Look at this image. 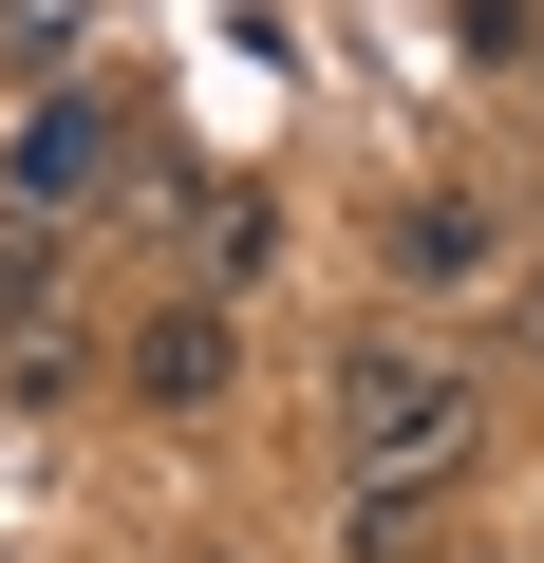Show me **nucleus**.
I'll list each match as a JSON object with an SVG mask.
<instances>
[{"mask_svg": "<svg viewBox=\"0 0 544 563\" xmlns=\"http://www.w3.org/2000/svg\"><path fill=\"white\" fill-rule=\"evenodd\" d=\"M525 339H544V282H525Z\"/></svg>", "mask_w": 544, "mask_h": 563, "instance_id": "obj_7", "label": "nucleus"}, {"mask_svg": "<svg viewBox=\"0 0 544 563\" xmlns=\"http://www.w3.org/2000/svg\"><path fill=\"white\" fill-rule=\"evenodd\" d=\"M525 76H544V38H525Z\"/></svg>", "mask_w": 544, "mask_h": 563, "instance_id": "obj_8", "label": "nucleus"}, {"mask_svg": "<svg viewBox=\"0 0 544 563\" xmlns=\"http://www.w3.org/2000/svg\"><path fill=\"white\" fill-rule=\"evenodd\" d=\"M113 188H132L113 113H95V95H38V113H20V151H0V207H38V225H76V207H113Z\"/></svg>", "mask_w": 544, "mask_h": 563, "instance_id": "obj_2", "label": "nucleus"}, {"mask_svg": "<svg viewBox=\"0 0 544 563\" xmlns=\"http://www.w3.org/2000/svg\"><path fill=\"white\" fill-rule=\"evenodd\" d=\"M225 376H244V320H225V301H151V320H132V395H151V413H207Z\"/></svg>", "mask_w": 544, "mask_h": 563, "instance_id": "obj_3", "label": "nucleus"}, {"mask_svg": "<svg viewBox=\"0 0 544 563\" xmlns=\"http://www.w3.org/2000/svg\"><path fill=\"white\" fill-rule=\"evenodd\" d=\"M320 413H338L357 470H432V488H451V451H469V376L413 357V339H357V357L320 376Z\"/></svg>", "mask_w": 544, "mask_h": 563, "instance_id": "obj_1", "label": "nucleus"}, {"mask_svg": "<svg viewBox=\"0 0 544 563\" xmlns=\"http://www.w3.org/2000/svg\"><path fill=\"white\" fill-rule=\"evenodd\" d=\"M263 263H282V207L225 188V207H207V282H263Z\"/></svg>", "mask_w": 544, "mask_h": 563, "instance_id": "obj_6", "label": "nucleus"}, {"mask_svg": "<svg viewBox=\"0 0 544 563\" xmlns=\"http://www.w3.org/2000/svg\"><path fill=\"white\" fill-rule=\"evenodd\" d=\"M38 320H57V225L0 207V339H38Z\"/></svg>", "mask_w": 544, "mask_h": 563, "instance_id": "obj_5", "label": "nucleus"}, {"mask_svg": "<svg viewBox=\"0 0 544 563\" xmlns=\"http://www.w3.org/2000/svg\"><path fill=\"white\" fill-rule=\"evenodd\" d=\"M488 263H507V225H488L469 188H413V207H395V282H488Z\"/></svg>", "mask_w": 544, "mask_h": 563, "instance_id": "obj_4", "label": "nucleus"}]
</instances>
